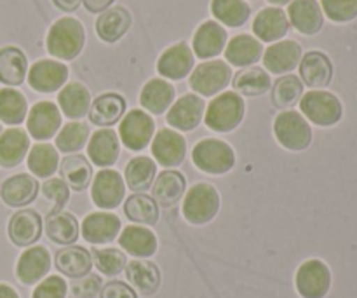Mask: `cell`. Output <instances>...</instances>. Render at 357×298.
Wrapping results in <instances>:
<instances>
[{"label":"cell","instance_id":"6da1fadb","mask_svg":"<svg viewBox=\"0 0 357 298\" xmlns=\"http://www.w3.org/2000/svg\"><path fill=\"white\" fill-rule=\"evenodd\" d=\"M84 45H86V30L75 17H59L49 28L45 47L52 58L72 61L82 52Z\"/></svg>","mask_w":357,"mask_h":298},{"label":"cell","instance_id":"7a4b0ae2","mask_svg":"<svg viewBox=\"0 0 357 298\" xmlns=\"http://www.w3.org/2000/svg\"><path fill=\"white\" fill-rule=\"evenodd\" d=\"M244 112L246 107L241 94H237L236 91H225L209 101L204 112L206 126L211 131L230 133L239 128L244 119Z\"/></svg>","mask_w":357,"mask_h":298},{"label":"cell","instance_id":"3957f363","mask_svg":"<svg viewBox=\"0 0 357 298\" xmlns=\"http://www.w3.org/2000/svg\"><path fill=\"white\" fill-rule=\"evenodd\" d=\"M302 115L319 128H331L344 117V105L333 93L324 89H312L303 93L300 100Z\"/></svg>","mask_w":357,"mask_h":298},{"label":"cell","instance_id":"277c9868","mask_svg":"<svg viewBox=\"0 0 357 298\" xmlns=\"http://www.w3.org/2000/svg\"><path fill=\"white\" fill-rule=\"evenodd\" d=\"M195 167L208 174H225L236 166V152L223 140L206 138L192 149Z\"/></svg>","mask_w":357,"mask_h":298},{"label":"cell","instance_id":"5b68a950","mask_svg":"<svg viewBox=\"0 0 357 298\" xmlns=\"http://www.w3.org/2000/svg\"><path fill=\"white\" fill-rule=\"evenodd\" d=\"M218 211L220 194L211 184H206V181L195 184L185 194L181 213L192 225H206L218 215Z\"/></svg>","mask_w":357,"mask_h":298},{"label":"cell","instance_id":"8992f818","mask_svg":"<svg viewBox=\"0 0 357 298\" xmlns=\"http://www.w3.org/2000/svg\"><path fill=\"white\" fill-rule=\"evenodd\" d=\"M275 140L291 152H303L312 143V128L300 112L282 110L274 121Z\"/></svg>","mask_w":357,"mask_h":298},{"label":"cell","instance_id":"52a82bcc","mask_svg":"<svg viewBox=\"0 0 357 298\" xmlns=\"http://www.w3.org/2000/svg\"><path fill=\"white\" fill-rule=\"evenodd\" d=\"M153 135H155V121L149 112L142 108L126 112L119 126V136L126 149L131 152H142L150 145Z\"/></svg>","mask_w":357,"mask_h":298},{"label":"cell","instance_id":"ba28073f","mask_svg":"<svg viewBox=\"0 0 357 298\" xmlns=\"http://www.w3.org/2000/svg\"><path fill=\"white\" fill-rule=\"evenodd\" d=\"M232 80V70L222 59H209L192 70L188 86L199 96H216Z\"/></svg>","mask_w":357,"mask_h":298},{"label":"cell","instance_id":"9c48e42d","mask_svg":"<svg viewBox=\"0 0 357 298\" xmlns=\"http://www.w3.org/2000/svg\"><path fill=\"white\" fill-rule=\"evenodd\" d=\"M296 292L302 298H324L331 288V271L319 258L303 262L295 276Z\"/></svg>","mask_w":357,"mask_h":298},{"label":"cell","instance_id":"30bf717a","mask_svg":"<svg viewBox=\"0 0 357 298\" xmlns=\"http://www.w3.org/2000/svg\"><path fill=\"white\" fill-rule=\"evenodd\" d=\"M126 195V181L119 171L100 170L91 181V199L100 209H115Z\"/></svg>","mask_w":357,"mask_h":298},{"label":"cell","instance_id":"8fae6325","mask_svg":"<svg viewBox=\"0 0 357 298\" xmlns=\"http://www.w3.org/2000/svg\"><path fill=\"white\" fill-rule=\"evenodd\" d=\"M204 100L199 94L188 93L178 98V101L171 105V108L167 110L166 121L174 131H194L201 124L202 119H204Z\"/></svg>","mask_w":357,"mask_h":298},{"label":"cell","instance_id":"7c38bea8","mask_svg":"<svg viewBox=\"0 0 357 298\" xmlns=\"http://www.w3.org/2000/svg\"><path fill=\"white\" fill-rule=\"evenodd\" d=\"M61 129V112L52 101H38L26 115V133L33 140L44 142Z\"/></svg>","mask_w":357,"mask_h":298},{"label":"cell","instance_id":"4fadbf2b","mask_svg":"<svg viewBox=\"0 0 357 298\" xmlns=\"http://www.w3.org/2000/svg\"><path fill=\"white\" fill-rule=\"evenodd\" d=\"M152 156L155 164H160L162 167L180 166L187 156V142L180 131L162 128L152 138Z\"/></svg>","mask_w":357,"mask_h":298},{"label":"cell","instance_id":"5bb4252c","mask_svg":"<svg viewBox=\"0 0 357 298\" xmlns=\"http://www.w3.org/2000/svg\"><path fill=\"white\" fill-rule=\"evenodd\" d=\"M68 66L54 59H40L28 70V84L37 93H54L68 80Z\"/></svg>","mask_w":357,"mask_h":298},{"label":"cell","instance_id":"9a60e30c","mask_svg":"<svg viewBox=\"0 0 357 298\" xmlns=\"http://www.w3.org/2000/svg\"><path fill=\"white\" fill-rule=\"evenodd\" d=\"M44 222L35 209H20L14 213L7 225V236L17 248H30L42 237Z\"/></svg>","mask_w":357,"mask_h":298},{"label":"cell","instance_id":"2e32d148","mask_svg":"<svg viewBox=\"0 0 357 298\" xmlns=\"http://www.w3.org/2000/svg\"><path fill=\"white\" fill-rule=\"evenodd\" d=\"M195 56L187 42H178L167 47L157 59V72L162 79L181 80L190 75Z\"/></svg>","mask_w":357,"mask_h":298},{"label":"cell","instance_id":"e0dca14e","mask_svg":"<svg viewBox=\"0 0 357 298\" xmlns=\"http://www.w3.org/2000/svg\"><path fill=\"white\" fill-rule=\"evenodd\" d=\"M52 258L45 246H30L20 255L16 264V278L23 285L31 286L40 283L51 271Z\"/></svg>","mask_w":357,"mask_h":298},{"label":"cell","instance_id":"ac0fdd59","mask_svg":"<svg viewBox=\"0 0 357 298\" xmlns=\"http://www.w3.org/2000/svg\"><path fill=\"white\" fill-rule=\"evenodd\" d=\"M80 234L89 244H108L121 234V218L110 211L89 213L82 220Z\"/></svg>","mask_w":357,"mask_h":298},{"label":"cell","instance_id":"d6986e66","mask_svg":"<svg viewBox=\"0 0 357 298\" xmlns=\"http://www.w3.org/2000/svg\"><path fill=\"white\" fill-rule=\"evenodd\" d=\"M225 45L227 30L218 21H204L202 24H199L194 38H192V52L204 61L222 54L225 51Z\"/></svg>","mask_w":357,"mask_h":298},{"label":"cell","instance_id":"ffe728a7","mask_svg":"<svg viewBox=\"0 0 357 298\" xmlns=\"http://www.w3.org/2000/svg\"><path fill=\"white\" fill-rule=\"evenodd\" d=\"M300 80L312 89H324L333 80V63L321 51H309L300 59Z\"/></svg>","mask_w":357,"mask_h":298},{"label":"cell","instance_id":"44dd1931","mask_svg":"<svg viewBox=\"0 0 357 298\" xmlns=\"http://www.w3.org/2000/svg\"><path fill=\"white\" fill-rule=\"evenodd\" d=\"M302 45L296 40H279L268 45L264 52V66L267 72L282 75L291 73L300 65L302 59Z\"/></svg>","mask_w":357,"mask_h":298},{"label":"cell","instance_id":"7402d4cb","mask_svg":"<svg viewBox=\"0 0 357 298\" xmlns=\"http://www.w3.org/2000/svg\"><path fill=\"white\" fill-rule=\"evenodd\" d=\"M286 14L289 24L302 35H316L324 27V14L317 0H291Z\"/></svg>","mask_w":357,"mask_h":298},{"label":"cell","instance_id":"603a6c76","mask_svg":"<svg viewBox=\"0 0 357 298\" xmlns=\"http://www.w3.org/2000/svg\"><path fill=\"white\" fill-rule=\"evenodd\" d=\"M126 110H128V101L124 96L117 93H105L94 98V101H91L87 117L94 126H100L101 129L112 128L119 121H122Z\"/></svg>","mask_w":357,"mask_h":298},{"label":"cell","instance_id":"cb8c5ba5","mask_svg":"<svg viewBox=\"0 0 357 298\" xmlns=\"http://www.w3.org/2000/svg\"><path fill=\"white\" fill-rule=\"evenodd\" d=\"M121 140L112 128L98 129L87 142V156L98 167H112L119 159Z\"/></svg>","mask_w":357,"mask_h":298},{"label":"cell","instance_id":"d4e9b609","mask_svg":"<svg viewBox=\"0 0 357 298\" xmlns=\"http://www.w3.org/2000/svg\"><path fill=\"white\" fill-rule=\"evenodd\" d=\"M93 255L82 246H65L56 251L54 267L68 279H82L93 271Z\"/></svg>","mask_w":357,"mask_h":298},{"label":"cell","instance_id":"484cf974","mask_svg":"<svg viewBox=\"0 0 357 298\" xmlns=\"http://www.w3.org/2000/svg\"><path fill=\"white\" fill-rule=\"evenodd\" d=\"M38 188L37 178L31 174H14L0 187V199L10 208H24L37 199Z\"/></svg>","mask_w":357,"mask_h":298},{"label":"cell","instance_id":"4316f807","mask_svg":"<svg viewBox=\"0 0 357 298\" xmlns=\"http://www.w3.org/2000/svg\"><path fill=\"white\" fill-rule=\"evenodd\" d=\"M45 236L59 246H72L80 236L79 220L65 209H52L44 222Z\"/></svg>","mask_w":357,"mask_h":298},{"label":"cell","instance_id":"83f0119b","mask_svg":"<svg viewBox=\"0 0 357 298\" xmlns=\"http://www.w3.org/2000/svg\"><path fill=\"white\" fill-rule=\"evenodd\" d=\"M288 30V14L281 7H265L253 20V33L260 42H279Z\"/></svg>","mask_w":357,"mask_h":298},{"label":"cell","instance_id":"f1b7e54d","mask_svg":"<svg viewBox=\"0 0 357 298\" xmlns=\"http://www.w3.org/2000/svg\"><path fill=\"white\" fill-rule=\"evenodd\" d=\"M119 244L135 258H150L157 253V236L145 225H128L119 234Z\"/></svg>","mask_w":357,"mask_h":298},{"label":"cell","instance_id":"f546056e","mask_svg":"<svg viewBox=\"0 0 357 298\" xmlns=\"http://www.w3.org/2000/svg\"><path fill=\"white\" fill-rule=\"evenodd\" d=\"M131 24V13L126 7L114 6L98 16L94 28H96V33L101 40L107 42V44H114L128 33Z\"/></svg>","mask_w":357,"mask_h":298},{"label":"cell","instance_id":"4dcf8cb0","mask_svg":"<svg viewBox=\"0 0 357 298\" xmlns=\"http://www.w3.org/2000/svg\"><path fill=\"white\" fill-rule=\"evenodd\" d=\"M185 191H187V180L183 173L176 170H164L153 181L152 198L162 208H173L183 198Z\"/></svg>","mask_w":357,"mask_h":298},{"label":"cell","instance_id":"1f68e13d","mask_svg":"<svg viewBox=\"0 0 357 298\" xmlns=\"http://www.w3.org/2000/svg\"><path fill=\"white\" fill-rule=\"evenodd\" d=\"M30 152V136L21 128H9L0 133V166L16 167Z\"/></svg>","mask_w":357,"mask_h":298},{"label":"cell","instance_id":"d6a6232c","mask_svg":"<svg viewBox=\"0 0 357 298\" xmlns=\"http://www.w3.org/2000/svg\"><path fill=\"white\" fill-rule=\"evenodd\" d=\"M264 54V45L257 37L248 33L236 35L230 38L225 45V59L234 66L239 68H248L260 61Z\"/></svg>","mask_w":357,"mask_h":298},{"label":"cell","instance_id":"836d02e7","mask_svg":"<svg viewBox=\"0 0 357 298\" xmlns=\"http://www.w3.org/2000/svg\"><path fill=\"white\" fill-rule=\"evenodd\" d=\"M126 278L131 283L132 288L138 293L145 297L155 295L157 290L160 288V281H162V276H160L159 267H157L153 262L142 260V258H136V260L128 262L126 265Z\"/></svg>","mask_w":357,"mask_h":298},{"label":"cell","instance_id":"e575fe53","mask_svg":"<svg viewBox=\"0 0 357 298\" xmlns=\"http://www.w3.org/2000/svg\"><path fill=\"white\" fill-rule=\"evenodd\" d=\"M173 101L174 87L162 77L150 79L139 93V103H142L143 110L153 115H162L164 112L169 110Z\"/></svg>","mask_w":357,"mask_h":298},{"label":"cell","instance_id":"d590c367","mask_svg":"<svg viewBox=\"0 0 357 298\" xmlns=\"http://www.w3.org/2000/svg\"><path fill=\"white\" fill-rule=\"evenodd\" d=\"M58 108L72 121H80L91 108L89 89L80 82L65 84L58 94Z\"/></svg>","mask_w":357,"mask_h":298},{"label":"cell","instance_id":"8d00e7d4","mask_svg":"<svg viewBox=\"0 0 357 298\" xmlns=\"http://www.w3.org/2000/svg\"><path fill=\"white\" fill-rule=\"evenodd\" d=\"M61 180L68 185V188L75 192H84L93 181V167L87 157L82 154H70L59 163L58 167Z\"/></svg>","mask_w":357,"mask_h":298},{"label":"cell","instance_id":"74e56055","mask_svg":"<svg viewBox=\"0 0 357 298\" xmlns=\"http://www.w3.org/2000/svg\"><path fill=\"white\" fill-rule=\"evenodd\" d=\"M28 75V59L20 47L0 49V82L9 87L21 86Z\"/></svg>","mask_w":357,"mask_h":298},{"label":"cell","instance_id":"f35d334b","mask_svg":"<svg viewBox=\"0 0 357 298\" xmlns=\"http://www.w3.org/2000/svg\"><path fill=\"white\" fill-rule=\"evenodd\" d=\"M157 178L155 161L146 156H138L126 164L124 181L132 194H142L149 191Z\"/></svg>","mask_w":357,"mask_h":298},{"label":"cell","instance_id":"ab89813d","mask_svg":"<svg viewBox=\"0 0 357 298\" xmlns=\"http://www.w3.org/2000/svg\"><path fill=\"white\" fill-rule=\"evenodd\" d=\"M234 91L248 98H257L267 93L272 87V79L267 70L260 66H248L239 70L234 77Z\"/></svg>","mask_w":357,"mask_h":298},{"label":"cell","instance_id":"60d3db41","mask_svg":"<svg viewBox=\"0 0 357 298\" xmlns=\"http://www.w3.org/2000/svg\"><path fill=\"white\" fill-rule=\"evenodd\" d=\"M26 164L33 177L47 180V178L54 177V173L58 171L59 154L56 147H52L51 143L40 142L37 145L30 147Z\"/></svg>","mask_w":357,"mask_h":298},{"label":"cell","instance_id":"b9f144b4","mask_svg":"<svg viewBox=\"0 0 357 298\" xmlns=\"http://www.w3.org/2000/svg\"><path fill=\"white\" fill-rule=\"evenodd\" d=\"M124 215L136 225L152 227L159 222L160 209L155 199L145 194H132L124 202Z\"/></svg>","mask_w":357,"mask_h":298},{"label":"cell","instance_id":"7bdbcfd3","mask_svg":"<svg viewBox=\"0 0 357 298\" xmlns=\"http://www.w3.org/2000/svg\"><path fill=\"white\" fill-rule=\"evenodd\" d=\"M272 105L279 110H291L303 96V82L300 77L282 75L272 84Z\"/></svg>","mask_w":357,"mask_h":298},{"label":"cell","instance_id":"ee69618b","mask_svg":"<svg viewBox=\"0 0 357 298\" xmlns=\"http://www.w3.org/2000/svg\"><path fill=\"white\" fill-rule=\"evenodd\" d=\"M28 103L23 93L13 87L0 89V121L7 126H17L26 119Z\"/></svg>","mask_w":357,"mask_h":298},{"label":"cell","instance_id":"f6af8a7d","mask_svg":"<svg viewBox=\"0 0 357 298\" xmlns=\"http://www.w3.org/2000/svg\"><path fill=\"white\" fill-rule=\"evenodd\" d=\"M211 14L229 28L243 27L251 16V7L244 0H211Z\"/></svg>","mask_w":357,"mask_h":298},{"label":"cell","instance_id":"bcb514c9","mask_svg":"<svg viewBox=\"0 0 357 298\" xmlns=\"http://www.w3.org/2000/svg\"><path fill=\"white\" fill-rule=\"evenodd\" d=\"M89 142V128L84 122H66L56 135V150L63 154L80 152Z\"/></svg>","mask_w":357,"mask_h":298},{"label":"cell","instance_id":"7dc6e473","mask_svg":"<svg viewBox=\"0 0 357 298\" xmlns=\"http://www.w3.org/2000/svg\"><path fill=\"white\" fill-rule=\"evenodd\" d=\"M91 255H93L94 267L108 278L119 276L128 265V257L119 248H98Z\"/></svg>","mask_w":357,"mask_h":298},{"label":"cell","instance_id":"c3c4849f","mask_svg":"<svg viewBox=\"0 0 357 298\" xmlns=\"http://www.w3.org/2000/svg\"><path fill=\"white\" fill-rule=\"evenodd\" d=\"M321 9L333 23H349L357 17V0H321Z\"/></svg>","mask_w":357,"mask_h":298},{"label":"cell","instance_id":"681fc988","mask_svg":"<svg viewBox=\"0 0 357 298\" xmlns=\"http://www.w3.org/2000/svg\"><path fill=\"white\" fill-rule=\"evenodd\" d=\"M42 194L45 195V199L52 201L54 209H63L70 201V188L61 178H47L42 184Z\"/></svg>","mask_w":357,"mask_h":298},{"label":"cell","instance_id":"f907efd6","mask_svg":"<svg viewBox=\"0 0 357 298\" xmlns=\"http://www.w3.org/2000/svg\"><path fill=\"white\" fill-rule=\"evenodd\" d=\"M66 293H68V285L61 276H47L37 283L31 298H66Z\"/></svg>","mask_w":357,"mask_h":298},{"label":"cell","instance_id":"816d5d0a","mask_svg":"<svg viewBox=\"0 0 357 298\" xmlns=\"http://www.w3.org/2000/svg\"><path fill=\"white\" fill-rule=\"evenodd\" d=\"M70 288H72L73 297H77V298H96V295H100V292L103 286H101L100 276L89 274V276H86V278L80 279V281L77 279V281L73 283Z\"/></svg>","mask_w":357,"mask_h":298},{"label":"cell","instance_id":"f5cc1de1","mask_svg":"<svg viewBox=\"0 0 357 298\" xmlns=\"http://www.w3.org/2000/svg\"><path fill=\"white\" fill-rule=\"evenodd\" d=\"M100 298H138L135 288L122 281H108L101 288Z\"/></svg>","mask_w":357,"mask_h":298},{"label":"cell","instance_id":"db71d44e","mask_svg":"<svg viewBox=\"0 0 357 298\" xmlns=\"http://www.w3.org/2000/svg\"><path fill=\"white\" fill-rule=\"evenodd\" d=\"M114 2L115 0H82L84 7H86L89 13H94V14L105 13L107 9H110Z\"/></svg>","mask_w":357,"mask_h":298},{"label":"cell","instance_id":"11a10c76","mask_svg":"<svg viewBox=\"0 0 357 298\" xmlns=\"http://www.w3.org/2000/svg\"><path fill=\"white\" fill-rule=\"evenodd\" d=\"M80 2L82 0H52V3L63 13H75L80 7Z\"/></svg>","mask_w":357,"mask_h":298},{"label":"cell","instance_id":"9f6ffc18","mask_svg":"<svg viewBox=\"0 0 357 298\" xmlns=\"http://www.w3.org/2000/svg\"><path fill=\"white\" fill-rule=\"evenodd\" d=\"M0 298H20V295H17L16 290L10 288L9 285L0 283Z\"/></svg>","mask_w":357,"mask_h":298},{"label":"cell","instance_id":"6f0895ef","mask_svg":"<svg viewBox=\"0 0 357 298\" xmlns=\"http://www.w3.org/2000/svg\"><path fill=\"white\" fill-rule=\"evenodd\" d=\"M268 3H272V6H286V3H289L291 0H267Z\"/></svg>","mask_w":357,"mask_h":298},{"label":"cell","instance_id":"680465c9","mask_svg":"<svg viewBox=\"0 0 357 298\" xmlns=\"http://www.w3.org/2000/svg\"><path fill=\"white\" fill-rule=\"evenodd\" d=\"M0 131H2V128H0Z\"/></svg>","mask_w":357,"mask_h":298}]
</instances>
